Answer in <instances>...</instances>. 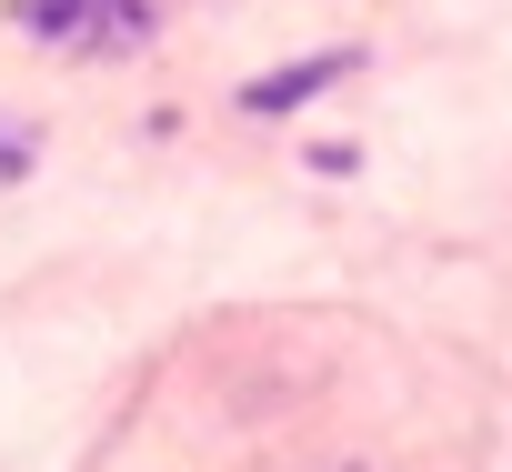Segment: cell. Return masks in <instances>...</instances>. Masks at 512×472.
I'll return each instance as SVG.
<instances>
[{"label": "cell", "mask_w": 512, "mask_h": 472, "mask_svg": "<svg viewBox=\"0 0 512 472\" xmlns=\"http://www.w3.org/2000/svg\"><path fill=\"white\" fill-rule=\"evenodd\" d=\"M21 161H31V141H21V131H0V181H21Z\"/></svg>", "instance_id": "3"}, {"label": "cell", "mask_w": 512, "mask_h": 472, "mask_svg": "<svg viewBox=\"0 0 512 472\" xmlns=\"http://www.w3.org/2000/svg\"><path fill=\"white\" fill-rule=\"evenodd\" d=\"M342 71H352V51H322V61H292V71H262V81L241 91V111H262V121H272V111H302V101H312L322 81H342Z\"/></svg>", "instance_id": "2"}, {"label": "cell", "mask_w": 512, "mask_h": 472, "mask_svg": "<svg viewBox=\"0 0 512 472\" xmlns=\"http://www.w3.org/2000/svg\"><path fill=\"white\" fill-rule=\"evenodd\" d=\"M21 31L51 51H131L151 41V11L141 0H21Z\"/></svg>", "instance_id": "1"}]
</instances>
